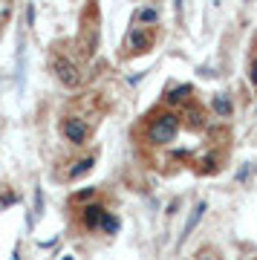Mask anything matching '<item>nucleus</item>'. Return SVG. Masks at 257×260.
<instances>
[{
	"instance_id": "obj_5",
	"label": "nucleus",
	"mask_w": 257,
	"mask_h": 260,
	"mask_svg": "<svg viewBox=\"0 0 257 260\" xmlns=\"http://www.w3.org/2000/svg\"><path fill=\"white\" fill-rule=\"evenodd\" d=\"M104 217H107V211H104L101 205H84V208H81V225L87 229V232H95V229H101Z\"/></svg>"
},
{
	"instance_id": "obj_15",
	"label": "nucleus",
	"mask_w": 257,
	"mask_h": 260,
	"mask_svg": "<svg viewBox=\"0 0 257 260\" xmlns=\"http://www.w3.org/2000/svg\"><path fill=\"white\" fill-rule=\"evenodd\" d=\"M92 194H95V188H87V191H81V194H75V200L81 203V200H90Z\"/></svg>"
},
{
	"instance_id": "obj_3",
	"label": "nucleus",
	"mask_w": 257,
	"mask_h": 260,
	"mask_svg": "<svg viewBox=\"0 0 257 260\" xmlns=\"http://www.w3.org/2000/svg\"><path fill=\"white\" fill-rule=\"evenodd\" d=\"M61 133L67 136V142L84 145V142L90 139V124H87L81 116H67V119L61 121Z\"/></svg>"
},
{
	"instance_id": "obj_1",
	"label": "nucleus",
	"mask_w": 257,
	"mask_h": 260,
	"mask_svg": "<svg viewBox=\"0 0 257 260\" xmlns=\"http://www.w3.org/2000/svg\"><path fill=\"white\" fill-rule=\"evenodd\" d=\"M179 119L182 116H176V113L165 110V113H156L150 124H147L145 136L150 145H171L176 139V133H179Z\"/></svg>"
},
{
	"instance_id": "obj_6",
	"label": "nucleus",
	"mask_w": 257,
	"mask_h": 260,
	"mask_svg": "<svg viewBox=\"0 0 257 260\" xmlns=\"http://www.w3.org/2000/svg\"><path fill=\"white\" fill-rule=\"evenodd\" d=\"M211 110L217 113L220 119H231V110H234V107H231L229 95H214V99H211Z\"/></svg>"
},
{
	"instance_id": "obj_8",
	"label": "nucleus",
	"mask_w": 257,
	"mask_h": 260,
	"mask_svg": "<svg viewBox=\"0 0 257 260\" xmlns=\"http://www.w3.org/2000/svg\"><path fill=\"white\" fill-rule=\"evenodd\" d=\"M90 171H92V156H84V159H78V162H73V168H70L67 177L70 179H81L84 174H90Z\"/></svg>"
},
{
	"instance_id": "obj_9",
	"label": "nucleus",
	"mask_w": 257,
	"mask_h": 260,
	"mask_svg": "<svg viewBox=\"0 0 257 260\" xmlns=\"http://www.w3.org/2000/svg\"><path fill=\"white\" fill-rule=\"evenodd\" d=\"M188 95H191V87H188V84H179V87H174V90L168 93V104H171V107H176V104L188 102Z\"/></svg>"
},
{
	"instance_id": "obj_11",
	"label": "nucleus",
	"mask_w": 257,
	"mask_h": 260,
	"mask_svg": "<svg viewBox=\"0 0 257 260\" xmlns=\"http://www.w3.org/2000/svg\"><path fill=\"white\" fill-rule=\"evenodd\" d=\"M101 232H104V234H116V232H119V220H116V217H113L110 211H107L104 223H101Z\"/></svg>"
},
{
	"instance_id": "obj_14",
	"label": "nucleus",
	"mask_w": 257,
	"mask_h": 260,
	"mask_svg": "<svg viewBox=\"0 0 257 260\" xmlns=\"http://www.w3.org/2000/svg\"><path fill=\"white\" fill-rule=\"evenodd\" d=\"M248 78H251V84L257 87V55L251 58V70H248Z\"/></svg>"
},
{
	"instance_id": "obj_13",
	"label": "nucleus",
	"mask_w": 257,
	"mask_h": 260,
	"mask_svg": "<svg viewBox=\"0 0 257 260\" xmlns=\"http://www.w3.org/2000/svg\"><path fill=\"white\" fill-rule=\"evenodd\" d=\"M200 171H202V174H214V171H217V156H205V159H202Z\"/></svg>"
},
{
	"instance_id": "obj_2",
	"label": "nucleus",
	"mask_w": 257,
	"mask_h": 260,
	"mask_svg": "<svg viewBox=\"0 0 257 260\" xmlns=\"http://www.w3.org/2000/svg\"><path fill=\"white\" fill-rule=\"evenodd\" d=\"M52 73H55V78L64 84V87H78V84H81L78 67H75L67 55H52Z\"/></svg>"
},
{
	"instance_id": "obj_10",
	"label": "nucleus",
	"mask_w": 257,
	"mask_h": 260,
	"mask_svg": "<svg viewBox=\"0 0 257 260\" xmlns=\"http://www.w3.org/2000/svg\"><path fill=\"white\" fill-rule=\"evenodd\" d=\"M182 119L188 121V127H202V124H205V121H202V110H200V107H185Z\"/></svg>"
},
{
	"instance_id": "obj_7",
	"label": "nucleus",
	"mask_w": 257,
	"mask_h": 260,
	"mask_svg": "<svg viewBox=\"0 0 257 260\" xmlns=\"http://www.w3.org/2000/svg\"><path fill=\"white\" fill-rule=\"evenodd\" d=\"M205 208H208L205 203H197V205H194L191 217H188V223H185V229H182V240H185V237H188V234L194 232V229H197V223L202 220V214H205Z\"/></svg>"
},
{
	"instance_id": "obj_12",
	"label": "nucleus",
	"mask_w": 257,
	"mask_h": 260,
	"mask_svg": "<svg viewBox=\"0 0 257 260\" xmlns=\"http://www.w3.org/2000/svg\"><path fill=\"white\" fill-rule=\"evenodd\" d=\"M156 18H159L156 9H139V12H136V20H139V23H156Z\"/></svg>"
},
{
	"instance_id": "obj_4",
	"label": "nucleus",
	"mask_w": 257,
	"mask_h": 260,
	"mask_svg": "<svg viewBox=\"0 0 257 260\" xmlns=\"http://www.w3.org/2000/svg\"><path fill=\"white\" fill-rule=\"evenodd\" d=\"M150 47H153V35H150L145 26H133V29H130L127 44H124V49H127V52H133V55H136V52H147Z\"/></svg>"
}]
</instances>
